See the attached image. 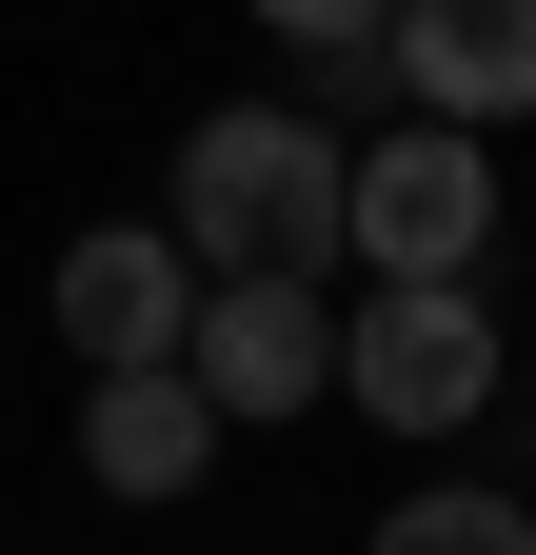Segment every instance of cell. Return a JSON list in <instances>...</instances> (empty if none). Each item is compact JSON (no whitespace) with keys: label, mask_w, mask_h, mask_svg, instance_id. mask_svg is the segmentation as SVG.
<instances>
[{"label":"cell","mask_w":536,"mask_h":555,"mask_svg":"<svg viewBox=\"0 0 536 555\" xmlns=\"http://www.w3.org/2000/svg\"><path fill=\"white\" fill-rule=\"evenodd\" d=\"M179 258L199 278H339L358 258V139L298 100L179 119Z\"/></svg>","instance_id":"1"},{"label":"cell","mask_w":536,"mask_h":555,"mask_svg":"<svg viewBox=\"0 0 536 555\" xmlns=\"http://www.w3.org/2000/svg\"><path fill=\"white\" fill-rule=\"evenodd\" d=\"M477 258H497V139L378 119V139H358V278H397V298H477Z\"/></svg>","instance_id":"2"},{"label":"cell","mask_w":536,"mask_h":555,"mask_svg":"<svg viewBox=\"0 0 536 555\" xmlns=\"http://www.w3.org/2000/svg\"><path fill=\"white\" fill-rule=\"evenodd\" d=\"M339 397L378 437H457V416H497V298H378L339 318Z\"/></svg>","instance_id":"3"},{"label":"cell","mask_w":536,"mask_h":555,"mask_svg":"<svg viewBox=\"0 0 536 555\" xmlns=\"http://www.w3.org/2000/svg\"><path fill=\"white\" fill-rule=\"evenodd\" d=\"M179 377L219 397V437H239V416H318V397H339V298H318V278H199Z\"/></svg>","instance_id":"4"},{"label":"cell","mask_w":536,"mask_h":555,"mask_svg":"<svg viewBox=\"0 0 536 555\" xmlns=\"http://www.w3.org/2000/svg\"><path fill=\"white\" fill-rule=\"evenodd\" d=\"M179 337H199L179 219H80V238H60V358H80V377H159Z\"/></svg>","instance_id":"5"},{"label":"cell","mask_w":536,"mask_h":555,"mask_svg":"<svg viewBox=\"0 0 536 555\" xmlns=\"http://www.w3.org/2000/svg\"><path fill=\"white\" fill-rule=\"evenodd\" d=\"M378 80H397V119H437V139L536 119V0H397Z\"/></svg>","instance_id":"6"},{"label":"cell","mask_w":536,"mask_h":555,"mask_svg":"<svg viewBox=\"0 0 536 555\" xmlns=\"http://www.w3.org/2000/svg\"><path fill=\"white\" fill-rule=\"evenodd\" d=\"M80 476H100V496H199V476H219V397H199L179 358L159 377H80Z\"/></svg>","instance_id":"7"},{"label":"cell","mask_w":536,"mask_h":555,"mask_svg":"<svg viewBox=\"0 0 536 555\" xmlns=\"http://www.w3.org/2000/svg\"><path fill=\"white\" fill-rule=\"evenodd\" d=\"M358 555H536V516L497 496V476H418V496H397Z\"/></svg>","instance_id":"8"},{"label":"cell","mask_w":536,"mask_h":555,"mask_svg":"<svg viewBox=\"0 0 536 555\" xmlns=\"http://www.w3.org/2000/svg\"><path fill=\"white\" fill-rule=\"evenodd\" d=\"M298 60H339V80H378V40H397V0H258Z\"/></svg>","instance_id":"9"}]
</instances>
